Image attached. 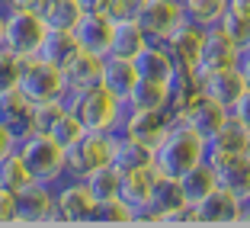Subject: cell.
<instances>
[{"label":"cell","instance_id":"cell-1","mask_svg":"<svg viewBox=\"0 0 250 228\" xmlns=\"http://www.w3.org/2000/svg\"><path fill=\"white\" fill-rule=\"evenodd\" d=\"M199 161H206V138L189 129L186 122H173L170 132L157 141L154 148V174L164 177H180L189 167H196Z\"/></svg>","mask_w":250,"mask_h":228},{"label":"cell","instance_id":"cell-2","mask_svg":"<svg viewBox=\"0 0 250 228\" xmlns=\"http://www.w3.org/2000/svg\"><path fill=\"white\" fill-rule=\"evenodd\" d=\"M67 110L83 122L87 132H106L116 135L122 129L125 119V103L119 96H112L106 87H87V90H74V93H64Z\"/></svg>","mask_w":250,"mask_h":228},{"label":"cell","instance_id":"cell-3","mask_svg":"<svg viewBox=\"0 0 250 228\" xmlns=\"http://www.w3.org/2000/svg\"><path fill=\"white\" fill-rule=\"evenodd\" d=\"M16 151H20L22 164L29 167L32 180L39 183H61L67 177L64 170V148L52 138L48 132H29L16 141Z\"/></svg>","mask_w":250,"mask_h":228},{"label":"cell","instance_id":"cell-4","mask_svg":"<svg viewBox=\"0 0 250 228\" xmlns=\"http://www.w3.org/2000/svg\"><path fill=\"white\" fill-rule=\"evenodd\" d=\"M16 90H20L29 103H45V100H58V96L67 93L61 68L52 65V61H45V58H39V55L22 58Z\"/></svg>","mask_w":250,"mask_h":228},{"label":"cell","instance_id":"cell-5","mask_svg":"<svg viewBox=\"0 0 250 228\" xmlns=\"http://www.w3.org/2000/svg\"><path fill=\"white\" fill-rule=\"evenodd\" d=\"M45 32H48V26L39 10H7V16H3V48H10L20 58L39 55Z\"/></svg>","mask_w":250,"mask_h":228},{"label":"cell","instance_id":"cell-6","mask_svg":"<svg viewBox=\"0 0 250 228\" xmlns=\"http://www.w3.org/2000/svg\"><path fill=\"white\" fill-rule=\"evenodd\" d=\"M109 158H112V135L83 132L71 148H64V170H67V177L87 180L93 170L106 167Z\"/></svg>","mask_w":250,"mask_h":228},{"label":"cell","instance_id":"cell-7","mask_svg":"<svg viewBox=\"0 0 250 228\" xmlns=\"http://www.w3.org/2000/svg\"><path fill=\"white\" fill-rule=\"evenodd\" d=\"M93 209H96V199L90 193L87 180L64 177L61 183H55V212H58V222L87 225V222H93Z\"/></svg>","mask_w":250,"mask_h":228},{"label":"cell","instance_id":"cell-8","mask_svg":"<svg viewBox=\"0 0 250 228\" xmlns=\"http://www.w3.org/2000/svg\"><path fill=\"white\" fill-rule=\"evenodd\" d=\"M135 20L151 42H167V36L186 20L183 0H141Z\"/></svg>","mask_w":250,"mask_h":228},{"label":"cell","instance_id":"cell-9","mask_svg":"<svg viewBox=\"0 0 250 228\" xmlns=\"http://www.w3.org/2000/svg\"><path fill=\"white\" fill-rule=\"evenodd\" d=\"M55 186L32 180L16 193V225H55Z\"/></svg>","mask_w":250,"mask_h":228},{"label":"cell","instance_id":"cell-10","mask_svg":"<svg viewBox=\"0 0 250 228\" xmlns=\"http://www.w3.org/2000/svg\"><path fill=\"white\" fill-rule=\"evenodd\" d=\"M119 199L135 212V222H154V170H125L119 180Z\"/></svg>","mask_w":250,"mask_h":228},{"label":"cell","instance_id":"cell-11","mask_svg":"<svg viewBox=\"0 0 250 228\" xmlns=\"http://www.w3.org/2000/svg\"><path fill=\"white\" fill-rule=\"evenodd\" d=\"M177 122L170 110H125V119H122V129L119 132L132 135L135 141L147 148H157V141L170 132V125Z\"/></svg>","mask_w":250,"mask_h":228},{"label":"cell","instance_id":"cell-12","mask_svg":"<svg viewBox=\"0 0 250 228\" xmlns=\"http://www.w3.org/2000/svg\"><path fill=\"white\" fill-rule=\"evenodd\" d=\"M244 199H237L234 193H228L225 186H215L206 199H199L192 206V219L196 225H241Z\"/></svg>","mask_w":250,"mask_h":228},{"label":"cell","instance_id":"cell-13","mask_svg":"<svg viewBox=\"0 0 250 228\" xmlns=\"http://www.w3.org/2000/svg\"><path fill=\"white\" fill-rule=\"evenodd\" d=\"M180 122H186L189 129H196V132L208 141L225 122H231V110H228V106H221L218 100H212V96L199 93L196 100L189 103V110L183 113V119H180Z\"/></svg>","mask_w":250,"mask_h":228},{"label":"cell","instance_id":"cell-14","mask_svg":"<svg viewBox=\"0 0 250 228\" xmlns=\"http://www.w3.org/2000/svg\"><path fill=\"white\" fill-rule=\"evenodd\" d=\"M103 61H106V55H96V52H87V48H77V52L64 61V68H61L67 93L96 87V84H100V77H103Z\"/></svg>","mask_w":250,"mask_h":228},{"label":"cell","instance_id":"cell-15","mask_svg":"<svg viewBox=\"0 0 250 228\" xmlns=\"http://www.w3.org/2000/svg\"><path fill=\"white\" fill-rule=\"evenodd\" d=\"M237 55H241V48L218 26H212V29H206V42H202V52H199V61H196V74L202 77V74L218 71V68H231L237 65Z\"/></svg>","mask_w":250,"mask_h":228},{"label":"cell","instance_id":"cell-16","mask_svg":"<svg viewBox=\"0 0 250 228\" xmlns=\"http://www.w3.org/2000/svg\"><path fill=\"white\" fill-rule=\"evenodd\" d=\"M132 65L138 71V77H145V81H167L170 84V77L177 71V58L170 55L167 42H147L132 58Z\"/></svg>","mask_w":250,"mask_h":228},{"label":"cell","instance_id":"cell-17","mask_svg":"<svg viewBox=\"0 0 250 228\" xmlns=\"http://www.w3.org/2000/svg\"><path fill=\"white\" fill-rule=\"evenodd\" d=\"M199 84H202V93L212 96V100H218L221 106H234V100L247 90V84H244L241 71H237V65L231 68H218V71H208L199 77Z\"/></svg>","mask_w":250,"mask_h":228},{"label":"cell","instance_id":"cell-18","mask_svg":"<svg viewBox=\"0 0 250 228\" xmlns=\"http://www.w3.org/2000/svg\"><path fill=\"white\" fill-rule=\"evenodd\" d=\"M202 42H206V26H199V23H192V20H183L177 29L167 36L170 55L177 58V65H186V68H196Z\"/></svg>","mask_w":250,"mask_h":228},{"label":"cell","instance_id":"cell-19","mask_svg":"<svg viewBox=\"0 0 250 228\" xmlns=\"http://www.w3.org/2000/svg\"><path fill=\"white\" fill-rule=\"evenodd\" d=\"M244 148H247V129L241 122H225L212 138L206 141V161L212 164H221V161H231V158L244 155Z\"/></svg>","mask_w":250,"mask_h":228},{"label":"cell","instance_id":"cell-20","mask_svg":"<svg viewBox=\"0 0 250 228\" xmlns=\"http://www.w3.org/2000/svg\"><path fill=\"white\" fill-rule=\"evenodd\" d=\"M0 125H3L16 141L32 132V103L16 87L7 90V93H0Z\"/></svg>","mask_w":250,"mask_h":228},{"label":"cell","instance_id":"cell-21","mask_svg":"<svg viewBox=\"0 0 250 228\" xmlns=\"http://www.w3.org/2000/svg\"><path fill=\"white\" fill-rule=\"evenodd\" d=\"M109 164L119 170V174H125V170H141V167H154V148L141 145V141H135L132 135L125 132H116L112 135V158Z\"/></svg>","mask_w":250,"mask_h":228},{"label":"cell","instance_id":"cell-22","mask_svg":"<svg viewBox=\"0 0 250 228\" xmlns=\"http://www.w3.org/2000/svg\"><path fill=\"white\" fill-rule=\"evenodd\" d=\"M74 39L81 48L96 55H109V39H112V20L106 13H83L74 26Z\"/></svg>","mask_w":250,"mask_h":228},{"label":"cell","instance_id":"cell-23","mask_svg":"<svg viewBox=\"0 0 250 228\" xmlns=\"http://www.w3.org/2000/svg\"><path fill=\"white\" fill-rule=\"evenodd\" d=\"M135 84H138V71H135L132 58L106 55V61H103V77H100V87H106L112 96H119V100L125 103Z\"/></svg>","mask_w":250,"mask_h":228},{"label":"cell","instance_id":"cell-24","mask_svg":"<svg viewBox=\"0 0 250 228\" xmlns=\"http://www.w3.org/2000/svg\"><path fill=\"white\" fill-rule=\"evenodd\" d=\"M147 42H151V39L145 36V29L138 26L135 16H128V20H112L109 55H119V58H135Z\"/></svg>","mask_w":250,"mask_h":228},{"label":"cell","instance_id":"cell-25","mask_svg":"<svg viewBox=\"0 0 250 228\" xmlns=\"http://www.w3.org/2000/svg\"><path fill=\"white\" fill-rule=\"evenodd\" d=\"M177 180H180V190H183V199L189 203V206H196L199 199H206L208 193L218 186V174H215V167L208 161H199L196 167H189L186 174H180Z\"/></svg>","mask_w":250,"mask_h":228},{"label":"cell","instance_id":"cell-26","mask_svg":"<svg viewBox=\"0 0 250 228\" xmlns=\"http://www.w3.org/2000/svg\"><path fill=\"white\" fill-rule=\"evenodd\" d=\"M125 110H170V84L138 77V84L125 100Z\"/></svg>","mask_w":250,"mask_h":228},{"label":"cell","instance_id":"cell-27","mask_svg":"<svg viewBox=\"0 0 250 228\" xmlns=\"http://www.w3.org/2000/svg\"><path fill=\"white\" fill-rule=\"evenodd\" d=\"M215 174H218V186L234 193L237 199L250 196V158L247 155H237V158H231V161L215 164Z\"/></svg>","mask_w":250,"mask_h":228},{"label":"cell","instance_id":"cell-28","mask_svg":"<svg viewBox=\"0 0 250 228\" xmlns=\"http://www.w3.org/2000/svg\"><path fill=\"white\" fill-rule=\"evenodd\" d=\"M39 13H42V20H45L48 29H67V32H74L77 20L83 16V7L77 3V0H45L42 7H39Z\"/></svg>","mask_w":250,"mask_h":228},{"label":"cell","instance_id":"cell-29","mask_svg":"<svg viewBox=\"0 0 250 228\" xmlns=\"http://www.w3.org/2000/svg\"><path fill=\"white\" fill-rule=\"evenodd\" d=\"M81 45H77V39H74V32L67 29H48L42 39V45H39V58L52 61V65L64 68V61L71 58L74 52H77Z\"/></svg>","mask_w":250,"mask_h":228},{"label":"cell","instance_id":"cell-30","mask_svg":"<svg viewBox=\"0 0 250 228\" xmlns=\"http://www.w3.org/2000/svg\"><path fill=\"white\" fill-rule=\"evenodd\" d=\"M29 183H32V174H29V167L22 164L20 151L13 148L10 155L0 158V186L10 190V193H20L22 186H29Z\"/></svg>","mask_w":250,"mask_h":228},{"label":"cell","instance_id":"cell-31","mask_svg":"<svg viewBox=\"0 0 250 228\" xmlns=\"http://www.w3.org/2000/svg\"><path fill=\"white\" fill-rule=\"evenodd\" d=\"M225 10H228V0H183L186 20L199 23V26H206V29L218 26V20L225 16Z\"/></svg>","mask_w":250,"mask_h":228},{"label":"cell","instance_id":"cell-32","mask_svg":"<svg viewBox=\"0 0 250 228\" xmlns=\"http://www.w3.org/2000/svg\"><path fill=\"white\" fill-rule=\"evenodd\" d=\"M218 29L225 32L237 48H247L250 45V16L241 13V10H234V7L225 10V16L218 20Z\"/></svg>","mask_w":250,"mask_h":228},{"label":"cell","instance_id":"cell-33","mask_svg":"<svg viewBox=\"0 0 250 228\" xmlns=\"http://www.w3.org/2000/svg\"><path fill=\"white\" fill-rule=\"evenodd\" d=\"M119 180H122V174H119L112 164H106V167L93 170V174L87 177V186H90V193H93V199L100 203V199L119 196Z\"/></svg>","mask_w":250,"mask_h":228},{"label":"cell","instance_id":"cell-34","mask_svg":"<svg viewBox=\"0 0 250 228\" xmlns=\"http://www.w3.org/2000/svg\"><path fill=\"white\" fill-rule=\"evenodd\" d=\"M180 203H186V199H183V190H180L177 177L154 174V215L170 209V206H180Z\"/></svg>","mask_w":250,"mask_h":228},{"label":"cell","instance_id":"cell-35","mask_svg":"<svg viewBox=\"0 0 250 228\" xmlns=\"http://www.w3.org/2000/svg\"><path fill=\"white\" fill-rule=\"evenodd\" d=\"M83 132H87V129H83V122H81L77 116H74L71 110H64V113H61V116L52 122V129H48V135H52V138L58 141L61 148H71V145H74L77 138H81Z\"/></svg>","mask_w":250,"mask_h":228},{"label":"cell","instance_id":"cell-36","mask_svg":"<svg viewBox=\"0 0 250 228\" xmlns=\"http://www.w3.org/2000/svg\"><path fill=\"white\" fill-rule=\"evenodd\" d=\"M93 222L96 225H112V222H135V212L128 206H125L119 196H112V199H100L96 203V209H93Z\"/></svg>","mask_w":250,"mask_h":228},{"label":"cell","instance_id":"cell-37","mask_svg":"<svg viewBox=\"0 0 250 228\" xmlns=\"http://www.w3.org/2000/svg\"><path fill=\"white\" fill-rule=\"evenodd\" d=\"M67 110V100L58 96V100H45V103H32V132H48L52 122Z\"/></svg>","mask_w":250,"mask_h":228},{"label":"cell","instance_id":"cell-38","mask_svg":"<svg viewBox=\"0 0 250 228\" xmlns=\"http://www.w3.org/2000/svg\"><path fill=\"white\" fill-rule=\"evenodd\" d=\"M20 68H22L20 55H13L10 48L0 45V93H7V90L16 87V81H20Z\"/></svg>","mask_w":250,"mask_h":228},{"label":"cell","instance_id":"cell-39","mask_svg":"<svg viewBox=\"0 0 250 228\" xmlns=\"http://www.w3.org/2000/svg\"><path fill=\"white\" fill-rule=\"evenodd\" d=\"M0 225H16V193L0 186Z\"/></svg>","mask_w":250,"mask_h":228},{"label":"cell","instance_id":"cell-40","mask_svg":"<svg viewBox=\"0 0 250 228\" xmlns=\"http://www.w3.org/2000/svg\"><path fill=\"white\" fill-rule=\"evenodd\" d=\"M231 119H234V122H241L244 129L250 132V87L234 100V106H231Z\"/></svg>","mask_w":250,"mask_h":228},{"label":"cell","instance_id":"cell-41","mask_svg":"<svg viewBox=\"0 0 250 228\" xmlns=\"http://www.w3.org/2000/svg\"><path fill=\"white\" fill-rule=\"evenodd\" d=\"M138 3H141V0H109L106 16H109V20H128V16H135Z\"/></svg>","mask_w":250,"mask_h":228},{"label":"cell","instance_id":"cell-42","mask_svg":"<svg viewBox=\"0 0 250 228\" xmlns=\"http://www.w3.org/2000/svg\"><path fill=\"white\" fill-rule=\"evenodd\" d=\"M45 0H0V10H39Z\"/></svg>","mask_w":250,"mask_h":228},{"label":"cell","instance_id":"cell-43","mask_svg":"<svg viewBox=\"0 0 250 228\" xmlns=\"http://www.w3.org/2000/svg\"><path fill=\"white\" fill-rule=\"evenodd\" d=\"M237 71H241L244 84L250 87V45H247V48H241V55H237Z\"/></svg>","mask_w":250,"mask_h":228},{"label":"cell","instance_id":"cell-44","mask_svg":"<svg viewBox=\"0 0 250 228\" xmlns=\"http://www.w3.org/2000/svg\"><path fill=\"white\" fill-rule=\"evenodd\" d=\"M83 7V13H106L109 10V0H77Z\"/></svg>","mask_w":250,"mask_h":228},{"label":"cell","instance_id":"cell-45","mask_svg":"<svg viewBox=\"0 0 250 228\" xmlns=\"http://www.w3.org/2000/svg\"><path fill=\"white\" fill-rule=\"evenodd\" d=\"M13 148H16V138L7 132V129H3V125H0V158H3V155H10Z\"/></svg>","mask_w":250,"mask_h":228},{"label":"cell","instance_id":"cell-46","mask_svg":"<svg viewBox=\"0 0 250 228\" xmlns=\"http://www.w3.org/2000/svg\"><path fill=\"white\" fill-rule=\"evenodd\" d=\"M241 225H250V196L244 199V212H241Z\"/></svg>","mask_w":250,"mask_h":228},{"label":"cell","instance_id":"cell-47","mask_svg":"<svg viewBox=\"0 0 250 228\" xmlns=\"http://www.w3.org/2000/svg\"><path fill=\"white\" fill-rule=\"evenodd\" d=\"M3 16H7V13L0 10V45H3Z\"/></svg>","mask_w":250,"mask_h":228},{"label":"cell","instance_id":"cell-48","mask_svg":"<svg viewBox=\"0 0 250 228\" xmlns=\"http://www.w3.org/2000/svg\"><path fill=\"white\" fill-rule=\"evenodd\" d=\"M244 155L250 158V132H247V148H244Z\"/></svg>","mask_w":250,"mask_h":228}]
</instances>
